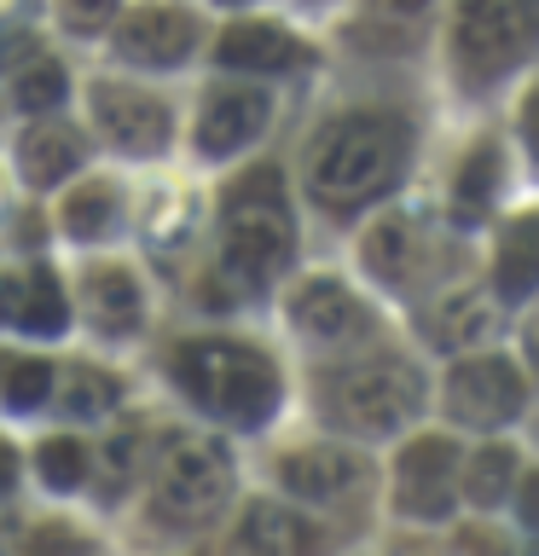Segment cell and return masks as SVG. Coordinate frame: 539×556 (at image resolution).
Wrapping results in <instances>:
<instances>
[{
	"instance_id": "obj_23",
	"label": "cell",
	"mask_w": 539,
	"mask_h": 556,
	"mask_svg": "<svg viewBox=\"0 0 539 556\" xmlns=\"http://www.w3.org/2000/svg\"><path fill=\"white\" fill-rule=\"evenodd\" d=\"M464 498L476 504V510H493V504H504V498H516V452L511 446H481L476 458L464 464Z\"/></svg>"
},
{
	"instance_id": "obj_8",
	"label": "cell",
	"mask_w": 539,
	"mask_h": 556,
	"mask_svg": "<svg viewBox=\"0 0 539 556\" xmlns=\"http://www.w3.org/2000/svg\"><path fill=\"white\" fill-rule=\"evenodd\" d=\"M459 446L447 434H417L394 464V510L412 521L452 516V481H459Z\"/></svg>"
},
{
	"instance_id": "obj_5",
	"label": "cell",
	"mask_w": 539,
	"mask_h": 556,
	"mask_svg": "<svg viewBox=\"0 0 539 556\" xmlns=\"http://www.w3.org/2000/svg\"><path fill=\"white\" fill-rule=\"evenodd\" d=\"M233 504V458L209 434H174L151 486L156 528H203Z\"/></svg>"
},
{
	"instance_id": "obj_2",
	"label": "cell",
	"mask_w": 539,
	"mask_h": 556,
	"mask_svg": "<svg viewBox=\"0 0 539 556\" xmlns=\"http://www.w3.org/2000/svg\"><path fill=\"white\" fill-rule=\"evenodd\" d=\"M296 226L278 191V168H255L226 191L221 208V278L233 290H267L290 267Z\"/></svg>"
},
{
	"instance_id": "obj_16",
	"label": "cell",
	"mask_w": 539,
	"mask_h": 556,
	"mask_svg": "<svg viewBox=\"0 0 539 556\" xmlns=\"http://www.w3.org/2000/svg\"><path fill=\"white\" fill-rule=\"evenodd\" d=\"M82 302L104 337H134L146 325V295H139V278L128 267H93L82 285Z\"/></svg>"
},
{
	"instance_id": "obj_31",
	"label": "cell",
	"mask_w": 539,
	"mask_h": 556,
	"mask_svg": "<svg viewBox=\"0 0 539 556\" xmlns=\"http://www.w3.org/2000/svg\"><path fill=\"white\" fill-rule=\"evenodd\" d=\"M452 551L459 556H511V539L493 533V528H464L459 539H452Z\"/></svg>"
},
{
	"instance_id": "obj_35",
	"label": "cell",
	"mask_w": 539,
	"mask_h": 556,
	"mask_svg": "<svg viewBox=\"0 0 539 556\" xmlns=\"http://www.w3.org/2000/svg\"><path fill=\"white\" fill-rule=\"evenodd\" d=\"M12 486H17V452H12L7 441H0V498H7Z\"/></svg>"
},
{
	"instance_id": "obj_36",
	"label": "cell",
	"mask_w": 539,
	"mask_h": 556,
	"mask_svg": "<svg viewBox=\"0 0 539 556\" xmlns=\"http://www.w3.org/2000/svg\"><path fill=\"white\" fill-rule=\"evenodd\" d=\"M383 12H394V17H417L424 7H435V0H377Z\"/></svg>"
},
{
	"instance_id": "obj_9",
	"label": "cell",
	"mask_w": 539,
	"mask_h": 556,
	"mask_svg": "<svg viewBox=\"0 0 539 556\" xmlns=\"http://www.w3.org/2000/svg\"><path fill=\"white\" fill-rule=\"evenodd\" d=\"M93 122L128 156H156L174 134L168 104L156 93H146V87H128V81H93Z\"/></svg>"
},
{
	"instance_id": "obj_28",
	"label": "cell",
	"mask_w": 539,
	"mask_h": 556,
	"mask_svg": "<svg viewBox=\"0 0 539 556\" xmlns=\"http://www.w3.org/2000/svg\"><path fill=\"white\" fill-rule=\"evenodd\" d=\"M493 186H499V151L493 146H476L459 168V208L464 215H481L493 203Z\"/></svg>"
},
{
	"instance_id": "obj_29",
	"label": "cell",
	"mask_w": 539,
	"mask_h": 556,
	"mask_svg": "<svg viewBox=\"0 0 539 556\" xmlns=\"http://www.w3.org/2000/svg\"><path fill=\"white\" fill-rule=\"evenodd\" d=\"M116 7L122 0H59V17H64V29H76V35H99V29L116 24Z\"/></svg>"
},
{
	"instance_id": "obj_22",
	"label": "cell",
	"mask_w": 539,
	"mask_h": 556,
	"mask_svg": "<svg viewBox=\"0 0 539 556\" xmlns=\"http://www.w3.org/2000/svg\"><path fill=\"white\" fill-rule=\"evenodd\" d=\"M116 215H122V203H116V186H111V180H87V186H76V191L64 198V208H59L64 232L82 238V243L111 238Z\"/></svg>"
},
{
	"instance_id": "obj_21",
	"label": "cell",
	"mask_w": 539,
	"mask_h": 556,
	"mask_svg": "<svg viewBox=\"0 0 539 556\" xmlns=\"http://www.w3.org/2000/svg\"><path fill=\"white\" fill-rule=\"evenodd\" d=\"M417 261H424V243H417L412 220H377L365 232V267H372L383 285H412L417 278Z\"/></svg>"
},
{
	"instance_id": "obj_25",
	"label": "cell",
	"mask_w": 539,
	"mask_h": 556,
	"mask_svg": "<svg viewBox=\"0 0 539 556\" xmlns=\"http://www.w3.org/2000/svg\"><path fill=\"white\" fill-rule=\"evenodd\" d=\"M87 446L70 441V434H52V441H41V452H35V469H41V481L52 486V493H76V486H87Z\"/></svg>"
},
{
	"instance_id": "obj_27",
	"label": "cell",
	"mask_w": 539,
	"mask_h": 556,
	"mask_svg": "<svg viewBox=\"0 0 539 556\" xmlns=\"http://www.w3.org/2000/svg\"><path fill=\"white\" fill-rule=\"evenodd\" d=\"M52 377H59V371H52L47 359H12L7 382H0V400H7L12 412H35V406H47Z\"/></svg>"
},
{
	"instance_id": "obj_20",
	"label": "cell",
	"mask_w": 539,
	"mask_h": 556,
	"mask_svg": "<svg viewBox=\"0 0 539 556\" xmlns=\"http://www.w3.org/2000/svg\"><path fill=\"white\" fill-rule=\"evenodd\" d=\"M424 330L441 354H469V348H481L493 337V302H487L481 290H452L447 302L429 307Z\"/></svg>"
},
{
	"instance_id": "obj_6",
	"label": "cell",
	"mask_w": 539,
	"mask_h": 556,
	"mask_svg": "<svg viewBox=\"0 0 539 556\" xmlns=\"http://www.w3.org/2000/svg\"><path fill=\"white\" fill-rule=\"evenodd\" d=\"M539 41L534 0H459L452 12V59L469 81H499Z\"/></svg>"
},
{
	"instance_id": "obj_12",
	"label": "cell",
	"mask_w": 539,
	"mask_h": 556,
	"mask_svg": "<svg viewBox=\"0 0 539 556\" xmlns=\"http://www.w3.org/2000/svg\"><path fill=\"white\" fill-rule=\"evenodd\" d=\"M267 122H273V99L261 87H215L203 99V116H198V151L233 156L243 146H255Z\"/></svg>"
},
{
	"instance_id": "obj_18",
	"label": "cell",
	"mask_w": 539,
	"mask_h": 556,
	"mask_svg": "<svg viewBox=\"0 0 539 556\" xmlns=\"http://www.w3.org/2000/svg\"><path fill=\"white\" fill-rule=\"evenodd\" d=\"M534 290H539V208L516 215L493 250V295L499 302H528Z\"/></svg>"
},
{
	"instance_id": "obj_39",
	"label": "cell",
	"mask_w": 539,
	"mask_h": 556,
	"mask_svg": "<svg viewBox=\"0 0 539 556\" xmlns=\"http://www.w3.org/2000/svg\"><path fill=\"white\" fill-rule=\"evenodd\" d=\"M226 7H243V0H226Z\"/></svg>"
},
{
	"instance_id": "obj_3",
	"label": "cell",
	"mask_w": 539,
	"mask_h": 556,
	"mask_svg": "<svg viewBox=\"0 0 539 556\" xmlns=\"http://www.w3.org/2000/svg\"><path fill=\"white\" fill-rule=\"evenodd\" d=\"M174 377L180 389L198 400L209 417L221 424H238V429H255L278 412V371L267 354L243 342H226V337H209V342H186L174 354Z\"/></svg>"
},
{
	"instance_id": "obj_40",
	"label": "cell",
	"mask_w": 539,
	"mask_h": 556,
	"mask_svg": "<svg viewBox=\"0 0 539 556\" xmlns=\"http://www.w3.org/2000/svg\"><path fill=\"white\" fill-rule=\"evenodd\" d=\"M534 556H539V551H534Z\"/></svg>"
},
{
	"instance_id": "obj_7",
	"label": "cell",
	"mask_w": 539,
	"mask_h": 556,
	"mask_svg": "<svg viewBox=\"0 0 539 556\" xmlns=\"http://www.w3.org/2000/svg\"><path fill=\"white\" fill-rule=\"evenodd\" d=\"M528 406V382L499 354H464L447 371V412L464 429H499Z\"/></svg>"
},
{
	"instance_id": "obj_4",
	"label": "cell",
	"mask_w": 539,
	"mask_h": 556,
	"mask_svg": "<svg viewBox=\"0 0 539 556\" xmlns=\"http://www.w3.org/2000/svg\"><path fill=\"white\" fill-rule=\"evenodd\" d=\"M424 412V377L406 359H360L325 377V417L348 434H394Z\"/></svg>"
},
{
	"instance_id": "obj_13",
	"label": "cell",
	"mask_w": 539,
	"mask_h": 556,
	"mask_svg": "<svg viewBox=\"0 0 539 556\" xmlns=\"http://www.w3.org/2000/svg\"><path fill=\"white\" fill-rule=\"evenodd\" d=\"M290 325H296V337L325 342V348L354 342L365 330V307L337 285V278H308V285H296V295H290Z\"/></svg>"
},
{
	"instance_id": "obj_14",
	"label": "cell",
	"mask_w": 539,
	"mask_h": 556,
	"mask_svg": "<svg viewBox=\"0 0 539 556\" xmlns=\"http://www.w3.org/2000/svg\"><path fill=\"white\" fill-rule=\"evenodd\" d=\"M238 551L243 556H319L325 539L308 516H296L290 504H273L261 498L243 510V528H238Z\"/></svg>"
},
{
	"instance_id": "obj_24",
	"label": "cell",
	"mask_w": 539,
	"mask_h": 556,
	"mask_svg": "<svg viewBox=\"0 0 539 556\" xmlns=\"http://www.w3.org/2000/svg\"><path fill=\"white\" fill-rule=\"evenodd\" d=\"M116 377L111 371H99V365H70L64 371V394H59V406L64 417H76V424H93V417H111L116 412Z\"/></svg>"
},
{
	"instance_id": "obj_26",
	"label": "cell",
	"mask_w": 539,
	"mask_h": 556,
	"mask_svg": "<svg viewBox=\"0 0 539 556\" xmlns=\"http://www.w3.org/2000/svg\"><path fill=\"white\" fill-rule=\"evenodd\" d=\"M17 111H59L64 104V70L52 59H29L17 70V87H12Z\"/></svg>"
},
{
	"instance_id": "obj_30",
	"label": "cell",
	"mask_w": 539,
	"mask_h": 556,
	"mask_svg": "<svg viewBox=\"0 0 539 556\" xmlns=\"http://www.w3.org/2000/svg\"><path fill=\"white\" fill-rule=\"evenodd\" d=\"M17 556H93V545H87V539H76L70 528H35Z\"/></svg>"
},
{
	"instance_id": "obj_33",
	"label": "cell",
	"mask_w": 539,
	"mask_h": 556,
	"mask_svg": "<svg viewBox=\"0 0 539 556\" xmlns=\"http://www.w3.org/2000/svg\"><path fill=\"white\" fill-rule=\"evenodd\" d=\"M516 516H522V528L539 533V469H528V476L516 481Z\"/></svg>"
},
{
	"instance_id": "obj_10",
	"label": "cell",
	"mask_w": 539,
	"mask_h": 556,
	"mask_svg": "<svg viewBox=\"0 0 539 556\" xmlns=\"http://www.w3.org/2000/svg\"><path fill=\"white\" fill-rule=\"evenodd\" d=\"M116 59L122 64H139V70H174L191 59L198 47V17L186 7H134L128 17L116 24Z\"/></svg>"
},
{
	"instance_id": "obj_19",
	"label": "cell",
	"mask_w": 539,
	"mask_h": 556,
	"mask_svg": "<svg viewBox=\"0 0 539 556\" xmlns=\"http://www.w3.org/2000/svg\"><path fill=\"white\" fill-rule=\"evenodd\" d=\"M82 163V134L76 128H59V122H41L17 139V174L35 186V191H52L64 186Z\"/></svg>"
},
{
	"instance_id": "obj_17",
	"label": "cell",
	"mask_w": 539,
	"mask_h": 556,
	"mask_svg": "<svg viewBox=\"0 0 539 556\" xmlns=\"http://www.w3.org/2000/svg\"><path fill=\"white\" fill-rule=\"evenodd\" d=\"M64 290L52 273H29V278H0V325H17L29 337H59L64 330Z\"/></svg>"
},
{
	"instance_id": "obj_15",
	"label": "cell",
	"mask_w": 539,
	"mask_h": 556,
	"mask_svg": "<svg viewBox=\"0 0 539 556\" xmlns=\"http://www.w3.org/2000/svg\"><path fill=\"white\" fill-rule=\"evenodd\" d=\"M215 59L226 70H250V76H278V70H296L308 59V47L296 41L290 29L278 24H233L215 41Z\"/></svg>"
},
{
	"instance_id": "obj_1",
	"label": "cell",
	"mask_w": 539,
	"mask_h": 556,
	"mask_svg": "<svg viewBox=\"0 0 539 556\" xmlns=\"http://www.w3.org/2000/svg\"><path fill=\"white\" fill-rule=\"evenodd\" d=\"M400 163H406V128L383 111H354L313 139L308 191L330 215H354L400 180Z\"/></svg>"
},
{
	"instance_id": "obj_11",
	"label": "cell",
	"mask_w": 539,
	"mask_h": 556,
	"mask_svg": "<svg viewBox=\"0 0 539 556\" xmlns=\"http://www.w3.org/2000/svg\"><path fill=\"white\" fill-rule=\"evenodd\" d=\"M278 481L296 504H342L365 486V458L348 446H296L278 458Z\"/></svg>"
},
{
	"instance_id": "obj_38",
	"label": "cell",
	"mask_w": 539,
	"mask_h": 556,
	"mask_svg": "<svg viewBox=\"0 0 539 556\" xmlns=\"http://www.w3.org/2000/svg\"><path fill=\"white\" fill-rule=\"evenodd\" d=\"M7 371H12V354H0V382H7Z\"/></svg>"
},
{
	"instance_id": "obj_37",
	"label": "cell",
	"mask_w": 539,
	"mask_h": 556,
	"mask_svg": "<svg viewBox=\"0 0 539 556\" xmlns=\"http://www.w3.org/2000/svg\"><path fill=\"white\" fill-rule=\"evenodd\" d=\"M528 359H534V365H539V319H534V325H528Z\"/></svg>"
},
{
	"instance_id": "obj_32",
	"label": "cell",
	"mask_w": 539,
	"mask_h": 556,
	"mask_svg": "<svg viewBox=\"0 0 539 556\" xmlns=\"http://www.w3.org/2000/svg\"><path fill=\"white\" fill-rule=\"evenodd\" d=\"M35 35L24 29V24H0V70H12V64H29L35 59Z\"/></svg>"
},
{
	"instance_id": "obj_34",
	"label": "cell",
	"mask_w": 539,
	"mask_h": 556,
	"mask_svg": "<svg viewBox=\"0 0 539 556\" xmlns=\"http://www.w3.org/2000/svg\"><path fill=\"white\" fill-rule=\"evenodd\" d=\"M522 139H528V156H534V168H539V87L528 93V104H522Z\"/></svg>"
}]
</instances>
